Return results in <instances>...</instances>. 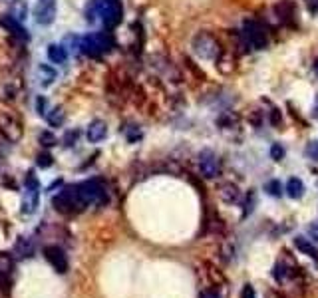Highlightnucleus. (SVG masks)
<instances>
[{"mask_svg": "<svg viewBox=\"0 0 318 298\" xmlns=\"http://www.w3.org/2000/svg\"><path fill=\"white\" fill-rule=\"evenodd\" d=\"M108 203V191L104 183L100 181H86L78 185H70L62 189L54 197V207L60 213H80L90 205H106Z\"/></svg>", "mask_w": 318, "mask_h": 298, "instance_id": "nucleus-1", "label": "nucleus"}, {"mask_svg": "<svg viewBox=\"0 0 318 298\" xmlns=\"http://www.w3.org/2000/svg\"><path fill=\"white\" fill-rule=\"evenodd\" d=\"M86 16L90 22L102 20L108 28H114L121 20V6L118 0H92L86 8Z\"/></svg>", "mask_w": 318, "mask_h": 298, "instance_id": "nucleus-2", "label": "nucleus"}, {"mask_svg": "<svg viewBox=\"0 0 318 298\" xmlns=\"http://www.w3.org/2000/svg\"><path fill=\"white\" fill-rule=\"evenodd\" d=\"M22 120L12 112V110H0V133L8 139V141H12V143H16V141H20V137H22Z\"/></svg>", "mask_w": 318, "mask_h": 298, "instance_id": "nucleus-3", "label": "nucleus"}, {"mask_svg": "<svg viewBox=\"0 0 318 298\" xmlns=\"http://www.w3.org/2000/svg\"><path fill=\"white\" fill-rule=\"evenodd\" d=\"M243 36H245L247 44H249L253 50H263V48H267V42H269L265 26H263L261 22H257V20H247V22H245V26H243Z\"/></svg>", "mask_w": 318, "mask_h": 298, "instance_id": "nucleus-4", "label": "nucleus"}, {"mask_svg": "<svg viewBox=\"0 0 318 298\" xmlns=\"http://www.w3.org/2000/svg\"><path fill=\"white\" fill-rule=\"evenodd\" d=\"M38 197H40V183L30 171L24 179V193H22V211L24 213H34L38 209Z\"/></svg>", "mask_w": 318, "mask_h": 298, "instance_id": "nucleus-5", "label": "nucleus"}, {"mask_svg": "<svg viewBox=\"0 0 318 298\" xmlns=\"http://www.w3.org/2000/svg\"><path fill=\"white\" fill-rule=\"evenodd\" d=\"M193 52L197 54L199 58H203V60H215L219 56L221 48H219V42L211 34L201 32V34H197L193 38Z\"/></svg>", "mask_w": 318, "mask_h": 298, "instance_id": "nucleus-6", "label": "nucleus"}, {"mask_svg": "<svg viewBox=\"0 0 318 298\" xmlns=\"http://www.w3.org/2000/svg\"><path fill=\"white\" fill-rule=\"evenodd\" d=\"M110 46H112V42H110V38L106 34H90V36L82 38V42H80L82 52L88 54V56H100Z\"/></svg>", "mask_w": 318, "mask_h": 298, "instance_id": "nucleus-7", "label": "nucleus"}, {"mask_svg": "<svg viewBox=\"0 0 318 298\" xmlns=\"http://www.w3.org/2000/svg\"><path fill=\"white\" fill-rule=\"evenodd\" d=\"M199 169H201V175H203V177L215 179V177L221 173V161H219V157H217L213 151L205 149V151L199 153Z\"/></svg>", "mask_w": 318, "mask_h": 298, "instance_id": "nucleus-8", "label": "nucleus"}, {"mask_svg": "<svg viewBox=\"0 0 318 298\" xmlns=\"http://www.w3.org/2000/svg\"><path fill=\"white\" fill-rule=\"evenodd\" d=\"M56 18V0H38L34 8V20L40 26L52 24Z\"/></svg>", "mask_w": 318, "mask_h": 298, "instance_id": "nucleus-9", "label": "nucleus"}, {"mask_svg": "<svg viewBox=\"0 0 318 298\" xmlns=\"http://www.w3.org/2000/svg\"><path fill=\"white\" fill-rule=\"evenodd\" d=\"M44 258L52 264V268H54L56 272H60V274L68 272V256H66V253H64L60 247H56V245L46 247V249H44Z\"/></svg>", "mask_w": 318, "mask_h": 298, "instance_id": "nucleus-10", "label": "nucleus"}, {"mask_svg": "<svg viewBox=\"0 0 318 298\" xmlns=\"http://www.w3.org/2000/svg\"><path fill=\"white\" fill-rule=\"evenodd\" d=\"M106 135H108V126H106V122H100V120L92 122L86 129V137L92 143H100L102 139H106Z\"/></svg>", "mask_w": 318, "mask_h": 298, "instance_id": "nucleus-11", "label": "nucleus"}, {"mask_svg": "<svg viewBox=\"0 0 318 298\" xmlns=\"http://www.w3.org/2000/svg\"><path fill=\"white\" fill-rule=\"evenodd\" d=\"M14 268V260L8 253H0V288L10 286V274Z\"/></svg>", "mask_w": 318, "mask_h": 298, "instance_id": "nucleus-12", "label": "nucleus"}, {"mask_svg": "<svg viewBox=\"0 0 318 298\" xmlns=\"http://www.w3.org/2000/svg\"><path fill=\"white\" fill-rule=\"evenodd\" d=\"M0 24L10 32V34H14V36H18V38H22V40H26L28 38V34H26V30H24V26L20 24V20H16L14 16H2L0 18Z\"/></svg>", "mask_w": 318, "mask_h": 298, "instance_id": "nucleus-13", "label": "nucleus"}, {"mask_svg": "<svg viewBox=\"0 0 318 298\" xmlns=\"http://www.w3.org/2000/svg\"><path fill=\"white\" fill-rule=\"evenodd\" d=\"M46 54H48V60L52 64H64L68 60V50L64 46H60V44H50Z\"/></svg>", "mask_w": 318, "mask_h": 298, "instance_id": "nucleus-14", "label": "nucleus"}, {"mask_svg": "<svg viewBox=\"0 0 318 298\" xmlns=\"http://www.w3.org/2000/svg\"><path fill=\"white\" fill-rule=\"evenodd\" d=\"M294 245H296V249H298L300 253H304L306 256H310V258L318 260V249L312 245V239H306V237H296V239H294Z\"/></svg>", "mask_w": 318, "mask_h": 298, "instance_id": "nucleus-15", "label": "nucleus"}, {"mask_svg": "<svg viewBox=\"0 0 318 298\" xmlns=\"http://www.w3.org/2000/svg\"><path fill=\"white\" fill-rule=\"evenodd\" d=\"M38 78L42 85H52L58 78V72L50 64H40L38 66Z\"/></svg>", "mask_w": 318, "mask_h": 298, "instance_id": "nucleus-16", "label": "nucleus"}, {"mask_svg": "<svg viewBox=\"0 0 318 298\" xmlns=\"http://www.w3.org/2000/svg\"><path fill=\"white\" fill-rule=\"evenodd\" d=\"M46 122L52 126V128H60L62 124H64V110L60 108V106H54V108H48V112H46Z\"/></svg>", "mask_w": 318, "mask_h": 298, "instance_id": "nucleus-17", "label": "nucleus"}, {"mask_svg": "<svg viewBox=\"0 0 318 298\" xmlns=\"http://www.w3.org/2000/svg\"><path fill=\"white\" fill-rule=\"evenodd\" d=\"M286 193H288V197H292V199H300V197L304 195V183H302L298 177L288 179V183H286Z\"/></svg>", "mask_w": 318, "mask_h": 298, "instance_id": "nucleus-18", "label": "nucleus"}, {"mask_svg": "<svg viewBox=\"0 0 318 298\" xmlns=\"http://www.w3.org/2000/svg\"><path fill=\"white\" fill-rule=\"evenodd\" d=\"M221 197H223L227 203H231V201H237V199H238L237 187H233V185H225V187H223V191H221Z\"/></svg>", "mask_w": 318, "mask_h": 298, "instance_id": "nucleus-19", "label": "nucleus"}, {"mask_svg": "<svg viewBox=\"0 0 318 298\" xmlns=\"http://www.w3.org/2000/svg\"><path fill=\"white\" fill-rule=\"evenodd\" d=\"M52 163H54V157H52L50 153H46V151H44V153H40L38 157H36V165H38V167H42V169L50 167Z\"/></svg>", "mask_w": 318, "mask_h": 298, "instance_id": "nucleus-20", "label": "nucleus"}, {"mask_svg": "<svg viewBox=\"0 0 318 298\" xmlns=\"http://www.w3.org/2000/svg\"><path fill=\"white\" fill-rule=\"evenodd\" d=\"M267 191H269L273 197H280V195H282V185H280V181H277V179L269 181V183H267Z\"/></svg>", "mask_w": 318, "mask_h": 298, "instance_id": "nucleus-21", "label": "nucleus"}, {"mask_svg": "<svg viewBox=\"0 0 318 298\" xmlns=\"http://www.w3.org/2000/svg\"><path fill=\"white\" fill-rule=\"evenodd\" d=\"M40 143H42L44 147H54V145H56V137H54L50 131H42V133H40Z\"/></svg>", "mask_w": 318, "mask_h": 298, "instance_id": "nucleus-22", "label": "nucleus"}, {"mask_svg": "<svg viewBox=\"0 0 318 298\" xmlns=\"http://www.w3.org/2000/svg\"><path fill=\"white\" fill-rule=\"evenodd\" d=\"M306 155H308L312 161H318V139L310 141V143L306 145Z\"/></svg>", "mask_w": 318, "mask_h": 298, "instance_id": "nucleus-23", "label": "nucleus"}, {"mask_svg": "<svg viewBox=\"0 0 318 298\" xmlns=\"http://www.w3.org/2000/svg\"><path fill=\"white\" fill-rule=\"evenodd\" d=\"M271 157H273L275 161H280V159L284 157V147H282L280 143H273V147H271Z\"/></svg>", "mask_w": 318, "mask_h": 298, "instance_id": "nucleus-24", "label": "nucleus"}, {"mask_svg": "<svg viewBox=\"0 0 318 298\" xmlns=\"http://www.w3.org/2000/svg\"><path fill=\"white\" fill-rule=\"evenodd\" d=\"M14 12H16L14 18H16V20H22V18L26 16V4H24V2H20V4L16 2V4H14Z\"/></svg>", "mask_w": 318, "mask_h": 298, "instance_id": "nucleus-25", "label": "nucleus"}, {"mask_svg": "<svg viewBox=\"0 0 318 298\" xmlns=\"http://www.w3.org/2000/svg\"><path fill=\"white\" fill-rule=\"evenodd\" d=\"M46 106H48V104H46V97H44V95H38V97H36V110H38L40 116H46V112H48Z\"/></svg>", "mask_w": 318, "mask_h": 298, "instance_id": "nucleus-26", "label": "nucleus"}, {"mask_svg": "<svg viewBox=\"0 0 318 298\" xmlns=\"http://www.w3.org/2000/svg\"><path fill=\"white\" fill-rule=\"evenodd\" d=\"M241 298H257V292H255V288L251 284H245L243 290H241Z\"/></svg>", "mask_w": 318, "mask_h": 298, "instance_id": "nucleus-27", "label": "nucleus"}, {"mask_svg": "<svg viewBox=\"0 0 318 298\" xmlns=\"http://www.w3.org/2000/svg\"><path fill=\"white\" fill-rule=\"evenodd\" d=\"M199 298H221V294L217 292V290H203Z\"/></svg>", "mask_w": 318, "mask_h": 298, "instance_id": "nucleus-28", "label": "nucleus"}, {"mask_svg": "<svg viewBox=\"0 0 318 298\" xmlns=\"http://www.w3.org/2000/svg\"><path fill=\"white\" fill-rule=\"evenodd\" d=\"M273 274H275V278H277V280H282V278H284V266H282V264H277Z\"/></svg>", "mask_w": 318, "mask_h": 298, "instance_id": "nucleus-29", "label": "nucleus"}, {"mask_svg": "<svg viewBox=\"0 0 318 298\" xmlns=\"http://www.w3.org/2000/svg\"><path fill=\"white\" fill-rule=\"evenodd\" d=\"M78 135H80L78 131H72L70 135H66V137H64V141H66V145H74V141H76V137H78Z\"/></svg>", "mask_w": 318, "mask_h": 298, "instance_id": "nucleus-30", "label": "nucleus"}, {"mask_svg": "<svg viewBox=\"0 0 318 298\" xmlns=\"http://www.w3.org/2000/svg\"><path fill=\"white\" fill-rule=\"evenodd\" d=\"M308 233H310V237H312V239L318 243V223H314V225L308 229Z\"/></svg>", "mask_w": 318, "mask_h": 298, "instance_id": "nucleus-31", "label": "nucleus"}, {"mask_svg": "<svg viewBox=\"0 0 318 298\" xmlns=\"http://www.w3.org/2000/svg\"><path fill=\"white\" fill-rule=\"evenodd\" d=\"M312 116L318 120V93H316V97H314V108H312Z\"/></svg>", "mask_w": 318, "mask_h": 298, "instance_id": "nucleus-32", "label": "nucleus"}, {"mask_svg": "<svg viewBox=\"0 0 318 298\" xmlns=\"http://www.w3.org/2000/svg\"><path fill=\"white\" fill-rule=\"evenodd\" d=\"M314 72H316V74H318V62H316V64H314Z\"/></svg>", "mask_w": 318, "mask_h": 298, "instance_id": "nucleus-33", "label": "nucleus"}]
</instances>
